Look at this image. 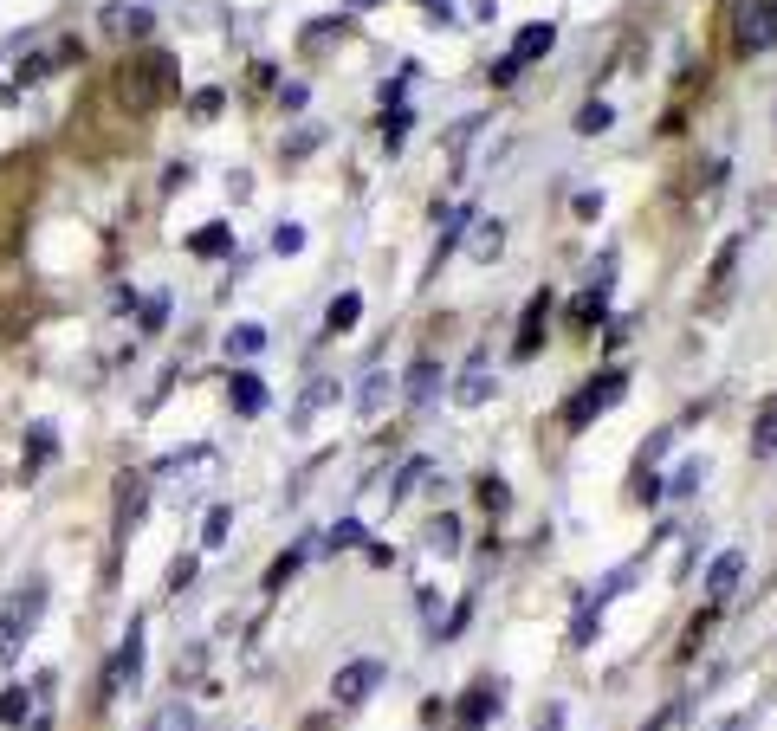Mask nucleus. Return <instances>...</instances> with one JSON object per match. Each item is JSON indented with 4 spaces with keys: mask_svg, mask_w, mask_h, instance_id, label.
Here are the masks:
<instances>
[{
    "mask_svg": "<svg viewBox=\"0 0 777 731\" xmlns=\"http://www.w3.org/2000/svg\"><path fill=\"white\" fill-rule=\"evenodd\" d=\"M117 91H124V104L136 110V117H149V110H156V104L175 91L169 52H136V59L124 65V78H117Z\"/></svg>",
    "mask_w": 777,
    "mask_h": 731,
    "instance_id": "1",
    "label": "nucleus"
},
{
    "mask_svg": "<svg viewBox=\"0 0 777 731\" xmlns=\"http://www.w3.org/2000/svg\"><path fill=\"white\" fill-rule=\"evenodd\" d=\"M39 609H46V583H39V576H33V583H26L20 596H13L7 609H0V667H7V660L20 654V641H26V634H33Z\"/></svg>",
    "mask_w": 777,
    "mask_h": 731,
    "instance_id": "2",
    "label": "nucleus"
},
{
    "mask_svg": "<svg viewBox=\"0 0 777 731\" xmlns=\"http://www.w3.org/2000/svg\"><path fill=\"white\" fill-rule=\"evenodd\" d=\"M622 389H629V376H622V369H609L603 382H583V389L570 395V408H564V427H570V434H583V427L603 415L609 402H622Z\"/></svg>",
    "mask_w": 777,
    "mask_h": 731,
    "instance_id": "3",
    "label": "nucleus"
},
{
    "mask_svg": "<svg viewBox=\"0 0 777 731\" xmlns=\"http://www.w3.org/2000/svg\"><path fill=\"white\" fill-rule=\"evenodd\" d=\"M383 680H389L383 660H350V667H337V680H331V706H337V712L363 706V699H370Z\"/></svg>",
    "mask_w": 777,
    "mask_h": 731,
    "instance_id": "4",
    "label": "nucleus"
},
{
    "mask_svg": "<svg viewBox=\"0 0 777 731\" xmlns=\"http://www.w3.org/2000/svg\"><path fill=\"white\" fill-rule=\"evenodd\" d=\"M136 680H143V622H130L124 647H117L111 673H104V699H124V693H136Z\"/></svg>",
    "mask_w": 777,
    "mask_h": 731,
    "instance_id": "5",
    "label": "nucleus"
},
{
    "mask_svg": "<svg viewBox=\"0 0 777 731\" xmlns=\"http://www.w3.org/2000/svg\"><path fill=\"white\" fill-rule=\"evenodd\" d=\"M732 39H739V52H765L771 39H777V0H745Z\"/></svg>",
    "mask_w": 777,
    "mask_h": 731,
    "instance_id": "6",
    "label": "nucleus"
},
{
    "mask_svg": "<svg viewBox=\"0 0 777 731\" xmlns=\"http://www.w3.org/2000/svg\"><path fill=\"white\" fill-rule=\"evenodd\" d=\"M739 576H745V550H719V557L706 563V602L719 609V602L739 589Z\"/></svg>",
    "mask_w": 777,
    "mask_h": 731,
    "instance_id": "7",
    "label": "nucleus"
},
{
    "mask_svg": "<svg viewBox=\"0 0 777 731\" xmlns=\"http://www.w3.org/2000/svg\"><path fill=\"white\" fill-rule=\"evenodd\" d=\"M551 46H557V26H551V20H531V26H518V39H512L506 59L518 65V72H525V65H538Z\"/></svg>",
    "mask_w": 777,
    "mask_h": 731,
    "instance_id": "8",
    "label": "nucleus"
},
{
    "mask_svg": "<svg viewBox=\"0 0 777 731\" xmlns=\"http://www.w3.org/2000/svg\"><path fill=\"white\" fill-rule=\"evenodd\" d=\"M544 317H551V292H531V305H525V324H518V337H512V356H538Z\"/></svg>",
    "mask_w": 777,
    "mask_h": 731,
    "instance_id": "9",
    "label": "nucleus"
},
{
    "mask_svg": "<svg viewBox=\"0 0 777 731\" xmlns=\"http://www.w3.org/2000/svg\"><path fill=\"white\" fill-rule=\"evenodd\" d=\"M331 402H337V376H311L305 389H298V402H292V427H311V415L331 408Z\"/></svg>",
    "mask_w": 777,
    "mask_h": 731,
    "instance_id": "10",
    "label": "nucleus"
},
{
    "mask_svg": "<svg viewBox=\"0 0 777 731\" xmlns=\"http://www.w3.org/2000/svg\"><path fill=\"white\" fill-rule=\"evenodd\" d=\"M227 402H234V415H266V382L253 369H234L227 376Z\"/></svg>",
    "mask_w": 777,
    "mask_h": 731,
    "instance_id": "11",
    "label": "nucleus"
},
{
    "mask_svg": "<svg viewBox=\"0 0 777 731\" xmlns=\"http://www.w3.org/2000/svg\"><path fill=\"white\" fill-rule=\"evenodd\" d=\"M486 395H493V369H486V363H467V369L454 376V402H460V408H480Z\"/></svg>",
    "mask_w": 777,
    "mask_h": 731,
    "instance_id": "12",
    "label": "nucleus"
},
{
    "mask_svg": "<svg viewBox=\"0 0 777 731\" xmlns=\"http://www.w3.org/2000/svg\"><path fill=\"white\" fill-rule=\"evenodd\" d=\"M486 712H499V686H493V680H480L467 699H460V731H480Z\"/></svg>",
    "mask_w": 777,
    "mask_h": 731,
    "instance_id": "13",
    "label": "nucleus"
},
{
    "mask_svg": "<svg viewBox=\"0 0 777 731\" xmlns=\"http://www.w3.org/2000/svg\"><path fill=\"white\" fill-rule=\"evenodd\" d=\"M434 389H441V363H428V356H421V363L408 369V408H428Z\"/></svg>",
    "mask_w": 777,
    "mask_h": 731,
    "instance_id": "14",
    "label": "nucleus"
},
{
    "mask_svg": "<svg viewBox=\"0 0 777 731\" xmlns=\"http://www.w3.org/2000/svg\"><path fill=\"white\" fill-rule=\"evenodd\" d=\"M752 453L758 460L777 453V395H765V408H758V421H752Z\"/></svg>",
    "mask_w": 777,
    "mask_h": 731,
    "instance_id": "15",
    "label": "nucleus"
},
{
    "mask_svg": "<svg viewBox=\"0 0 777 731\" xmlns=\"http://www.w3.org/2000/svg\"><path fill=\"white\" fill-rule=\"evenodd\" d=\"M357 317H363V292H337L331 298V311H324V330H357Z\"/></svg>",
    "mask_w": 777,
    "mask_h": 731,
    "instance_id": "16",
    "label": "nucleus"
},
{
    "mask_svg": "<svg viewBox=\"0 0 777 731\" xmlns=\"http://www.w3.org/2000/svg\"><path fill=\"white\" fill-rule=\"evenodd\" d=\"M415 486H434V460H408L402 473H395V486H389V505H395V499H408Z\"/></svg>",
    "mask_w": 777,
    "mask_h": 731,
    "instance_id": "17",
    "label": "nucleus"
},
{
    "mask_svg": "<svg viewBox=\"0 0 777 731\" xmlns=\"http://www.w3.org/2000/svg\"><path fill=\"white\" fill-rule=\"evenodd\" d=\"M499 246H506V227H499V220H480V214H473V259L486 266V259H493Z\"/></svg>",
    "mask_w": 777,
    "mask_h": 731,
    "instance_id": "18",
    "label": "nucleus"
},
{
    "mask_svg": "<svg viewBox=\"0 0 777 731\" xmlns=\"http://www.w3.org/2000/svg\"><path fill=\"white\" fill-rule=\"evenodd\" d=\"M104 26H111V33H124V39H149V7H111L104 13Z\"/></svg>",
    "mask_w": 777,
    "mask_h": 731,
    "instance_id": "19",
    "label": "nucleus"
},
{
    "mask_svg": "<svg viewBox=\"0 0 777 731\" xmlns=\"http://www.w3.org/2000/svg\"><path fill=\"white\" fill-rule=\"evenodd\" d=\"M428 550H441V557H454V550H460V518L454 512H441V518L428 524Z\"/></svg>",
    "mask_w": 777,
    "mask_h": 731,
    "instance_id": "20",
    "label": "nucleus"
},
{
    "mask_svg": "<svg viewBox=\"0 0 777 731\" xmlns=\"http://www.w3.org/2000/svg\"><path fill=\"white\" fill-rule=\"evenodd\" d=\"M33 719V693H26V686H7V693H0V725H26Z\"/></svg>",
    "mask_w": 777,
    "mask_h": 731,
    "instance_id": "21",
    "label": "nucleus"
},
{
    "mask_svg": "<svg viewBox=\"0 0 777 731\" xmlns=\"http://www.w3.org/2000/svg\"><path fill=\"white\" fill-rule=\"evenodd\" d=\"M298 563H305V544H292L285 557H272V563H266V589H285V583L298 576Z\"/></svg>",
    "mask_w": 777,
    "mask_h": 731,
    "instance_id": "22",
    "label": "nucleus"
},
{
    "mask_svg": "<svg viewBox=\"0 0 777 731\" xmlns=\"http://www.w3.org/2000/svg\"><path fill=\"white\" fill-rule=\"evenodd\" d=\"M117 505H124V531H136V518H143V473H130L117 486Z\"/></svg>",
    "mask_w": 777,
    "mask_h": 731,
    "instance_id": "23",
    "label": "nucleus"
},
{
    "mask_svg": "<svg viewBox=\"0 0 777 731\" xmlns=\"http://www.w3.org/2000/svg\"><path fill=\"white\" fill-rule=\"evenodd\" d=\"M227 246H234V233L221 227V220H214V227H201L195 240H188V253H201V259H214V253H227Z\"/></svg>",
    "mask_w": 777,
    "mask_h": 731,
    "instance_id": "24",
    "label": "nucleus"
},
{
    "mask_svg": "<svg viewBox=\"0 0 777 731\" xmlns=\"http://www.w3.org/2000/svg\"><path fill=\"white\" fill-rule=\"evenodd\" d=\"M383 402H389V369H370V382H363L357 408H363V415H383Z\"/></svg>",
    "mask_w": 777,
    "mask_h": 731,
    "instance_id": "25",
    "label": "nucleus"
},
{
    "mask_svg": "<svg viewBox=\"0 0 777 731\" xmlns=\"http://www.w3.org/2000/svg\"><path fill=\"white\" fill-rule=\"evenodd\" d=\"M52 447H59V440H52V427L39 421V427H33V447H26V479H39V466L52 460Z\"/></svg>",
    "mask_w": 777,
    "mask_h": 731,
    "instance_id": "26",
    "label": "nucleus"
},
{
    "mask_svg": "<svg viewBox=\"0 0 777 731\" xmlns=\"http://www.w3.org/2000/svg\"><path fill=\"white\" fill-rule=\"evenodd\" d=\"M609 123H616V110H609L603 98H590V104H583V110H577V130H583V136H603V130H609Z\"/></svg>",
    "mask_w": 777,
    "mask_h": 731,
    "instance_id": "27",
    "label": "nucleus"
},
{
    "mask_svg": "<svg viewBox=\"0 0 777 731\" xmlns=\"http://www.w3.org/2000/svg\"><path fill=\"white\" fill-rule=\"evenodd\" d=\"M227 531H234V512L221 505V512H208V524H201V550H221Z\"/></svg>",
    "mask_w": 777,
    "mask_h": 731,
    "instance_id": "28",
    "label": "nucleus"
},
{
    "mask_svg": "<svg viewBox=\"0 0 777 731\" xmlns=\"http://www.w3.org/2000/svg\"><path fill=\"white\" fill-rule=\"evenodd\" d=\"M363 544V518H337L331 537H324V550H357Z\"/></svg>",
    "mask_w": 777,
    "mask_h": 731,
    "instance_id": "29",
    "label": "nucleus"
},
{
    "mask_svg": "<svg viewBox=\"0 0 777 731\" xmlns=\"http://www.w3.org/2000/svg\"><path fill=\"white\" fill-rule=\"evenodd\" d=\"M259 343H266V330H259V324L227 330V356H259Z\"/></svg>",
    "mask_w": 777,
    "mask_h": 731,
    "instance_id": "30",
    "label": "nucleus"
},
{
    "mask_svg": "<svg viewBox=\"0 0 777 731\" xmlns=\"http://www.w3.org/2000/svg\"><path fill=\"white\" fill-rule=\"evenodd\" d=\"M596 622H603V609H596V602H583V609H577V622H570V641H577V647H590V641H596Z\"/></svg>",
    "mask_w": 777,
    "mask_h": 731,
    "instance_id": "31",
    "label": "nucleus"
},
{
    "mask_svg": "<svg viewBox=\"0 0 777 731\" xmlns=\"http://www.w3.org/2000/svg\"><path fill=\"white\" fill-rule=\"evenodd\" d=\"M596 317H603V285H590V292L570 305V324H596Z\"/></svg>",
    "mask_w": 777,
    "mask_h": 731,
    "instance_id": "32",
    "label": "nucleus"
},
{
    "mask_svg": "<svg viewBox=\"0 0 777 731\" xmlns=\"http://www.w3.org/2000/svg\"><path fill=\"white\" fill-rule=\"evenodd\" d=\"M195 576H201V563H195V557H175V563H169V596L195 589Z\"/></svg>",
    "mask_w": 777,
    "mask_h": 731,
    "instance_id": "33",
    "label": "nucleus"
},
{
    "mask_svg": "<svg viewBox=\"0 0 777 731\" xmlns=\"http://www.w3.org/2000/svg\"><path fill=\"white\" fill-rule=\"evenodd\" d=\"M480 505H486V512H506V505H512V486H506V479H480Z\"/></svg>",
    "mask_w": 777,
    "mask_h": 731,
    "instance_id": "34",
    "label": "nucleus"
},
{
    "mask_svg": "<svg viewBox=\"0 0 777 731\" xmlns=\"http://www.w3.org/2000/svg\"><path fill=\"white\" fill-rule=\"evenodd\" d=\"M208 460H214V447H188V453H169L156 473H182V466H208Z\"/></svg>",
    "mask_w": 777,
    "mask_h": 731,
    "instance_id": "35",
    "label": "nucleus"
},
{
    "mask_svg": "<svg viewBox=\"0 0 777 731\" xmlns=\"http://www.w3.org/2000/svg\"><path fill=\"white\" fill-rule=\"evenodd\" d=\"M298 246H305V227H298V220L272 227V253H298Z\"/></svg>",
    "mask_w": 777,
    "mask_h": 731,
    "instance_id": "36",
    "label": "nucleus"
},
{
    "mask_svg": "<svg viewBox=\"0 0 777 731\" xmlns=\"http://www.w3.org/2000/svg\"><path fill=\"white\" fill-rule=\"evenodd\" d=\"M136 324H143V330H162V324H169V298H143V317H136Z\"/></svg>",
    "mask_w": 777,
    "mask_h": 731,
    "instance_id": "37",
    "label": "nucleus"
},
{
    "mask_svg": "<svg viewBox=\"0 0 777 731\" xmlns=\"http://www.w3.org/2000/svg\"><path fill=\"white\" fill-rule=\"evenodd\" d=\"M700 479H706V460H687V466H674V492H680V499H687V492L700 486Z\"/></svg>",
    "mask_w": 777,
    "mask_h": 731,
    "instance_id": "38",
    "label": "nucleus"
},
{
    "mask_svg": "<svg viewBox=\"0 0 777 731\" xmlns=\"http://www.w3.org/2000/svg\"><path fill=\"white\" fill-rule=\"evenodd\" d=\"M318 143H324V130H318V123H305V130H298L292 143H285V156H311Z\"/></svg>",
    "mask_w": 777,
    "mask_h": 731,
    "instance_id": "39",
    "label": "nucleus"
},
{
    "mask_svg": "<svg viewBox=\"0 0 777 731\" xmlns=\"http://www.w3.org/2000/svg\"><path fill=\"white\" fill-rule=\"evenodd\" d=\"M732 259H739V240L719 246V259H713V285H726V279H732Z\"/></svg>",
    "mask_w": 777,
    "mask_h": 731,
    "instance_id": "40",
    "label": "nucleus"
},
{
    "mask_svg": "<svg viewBox=\"0 0 777 731\" xmlns=\"http://www.w3.org/2000/svg\"><path fill=\"white\" fill-rule=\"evenodd\" d=\"M156 731H195V712H188V706H169V712H162V725Z\"/></svg>",
    "mask_w": 777,
    "mask_h": 731,
    "instance_id": "41",
    "label": "nucleus"
},
{
    "mask_svg": "<svg viewBox=\"0 0 777 731\" xmlns=\"http://www.w3.org/2000/svg\"><path fill=\"white\" fill-rule=\"evenodd\" d=\"M305 98H311V91H305V85H298V78H292V85L279 91V110H285V117H292V110H305Z\"/></svg>",
    "mask_w": 777,
    "mask_h": 731,
    "instance_id": "42",
    "label": "nucleus"
},
{
    "mask_svg": "<svg viewBox=\"0 0 777 731\" xmlns=\"http://www.w3.org/2000/svg\"><path fill=\"white\" fill-rule=\"evenodd\" d=\"M195 117H221V91H195Z\"/></svg>",
    "mask_w": 777,
    "mask_h": 731,
    "instance_id": "43",
    "label": "nucleus"
},
{
    "mask_svg": "<svg viewBox=\"0 0 777 731\" xmlns=\"http://www.w3.org/2000/svg\"><path fill=\"white\" fill-rule=\"evenodd\" d=\"M538 731H564V706H557V699H551V706L538 712Z\"/></svg>",
    "mask_w": 777,
    "mask_h": 731,
    "instance_id": "44",
    "label": "nucleus"
},
{
    "mask_svg": "<svg viewBox=\"0 0 777 731\" xmlns=\"http://www.w3.org/2000/svg\"><path fill=\"white\" fill-rule=\"evenodd\" d=\"M603 214V195H577V220H596Z\"/></svg>",
    "mask_w": 777,
    "mask_h": 731,
    "instance_id": "45",
    "label": "nucleus"
},
{
    "mask_svg": "<svg viewBox=\"0 0 777 731\" xmlns=\"http://www.w3.org/2000/svg\"><path fill=\"white\" fill-rule=\"evenodd\" d=\"M421 7H428V20H454V7H447V0H421Z\"/></svg>",
    "mask_w": 777,
    "mask_h": 731,
    "instance_id": "46",
    "label": "nucleus"
},
{
    "mask_svg": "<svg viewBox=\"0 0 777 731\" xmlns=\"http://www.w3.org/2000/svg\"><path fill=\"white\" fill-rule=\"evenodd\" d=\"M667 725H674V706H667V712H654V719H648L642 731H667Z\"/></svg>",
    "mask_w": 777,
    "mask_h": 731,
    "instance_id": "47",
    "label": "nucleus"
}]
</instances>
